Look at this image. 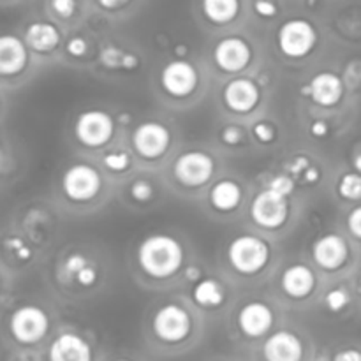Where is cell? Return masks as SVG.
Wrapping results in <instances>:
<instances>
[{"mask_svg":"<svg viewBox=\"0 0 361 361\" xmlns=\"http://www.w3.org/2000/svg\"><path fill=\"white\" fill-rule=\"evenodd\" d=\"M194 302L200 303L201 307H219L224 302V291L221 286L212 279H204L196 284L192 291Z\"/></svg>","mask_w":361,"mask_h":361,"instance_id":"cell-24","label":"cell"},{"mask_svg":"<svg viewBox=\"0 0 361 361\" xmlns=\"http://www.w3.org/2000/svg\"><path fill=\"white\" fill-rule=\"evenodd\" d=\"M270 257V249L264 240L252 235H242L228 247V259L238 274L254 275L263 270Z\"/></svg>","mask_w":361,"mask_h":361,"instance_id":"cell-2","label":"cell"},{"mask_svg":"<svg viewBox=\"0 0 361 361\" xmlns=\"http://www.w3.org/2000/svg\"><path fill=\"white\" fill-rule=\"evenodd\" d=\"M303 175H305L307 182L314 183V182H317V178H319V169L314 168V166H309V168L305 169V173H303Z\"/></svg>","mask_w":361,"mask_h":361,"instance_id":"cell-45","label":"cell"},{"mask_svg":"<svg viewBox=\"0 0 361 361\" xmlns=\"http://www.w3.org/2000/svg\"><path fill=\"white\" fill-rule=\"evenodd\" d=\"M0 288H2V281H0Z\"/></svg>","mask_w":361,"mask_h":361,"instance_id":"cell-50","label":"cell"},{"mask_svg":"<svg viewBox=\"0 0 361 361\" xmlns=\"http://www.w3.org/2000/svg\"><path fill=\"white\" fill-rule=\"evenodd\" d=\"M310 133L316 137H323L328 134V123L324 120H316V122L310 126Z\"/></svg>","mask_w":361,"mask_h":361,"instance_id":"cell-41","label":"cell"},{"mask_svg":"<svg viewBox=\"0 0 361 361\" xmlns=\"http://www.w3.org/2000/svg\"><path fill=\"white\" fill-rule=\"evenodd\" d=\"M310 166V162H309V159H305V157H296L295 161L291 162V166H288V169L291 173H295V175H300V173L302 171H305L307 168H309Z\"/></svg>","mask_w":361,"mask_h":361,"instance_id":"cell-40","label":"cell"},{"mask_svg":"<svg viewBox=\"0 0 361 361\" xmlns=\"http://www.w3.org/2000/svg\"><path fill=\"white\" fill-rule=\"evenodd\" d=\"M76 279L81 286H85V288H90V286H94L95 281H97V271H95L94 267L87 264L83 270L78 271Z\"/></svg>","mask_w":361,"mask_h":361,"instance_id":"cell-37","label":"cell"},{"mask_svg":"<svg viewBox=\"0 0 361 361\" xmlns=\"http://www.w3.org/2000/svg\"><path fill=\"white\" fill-rule=\"evenodd\" d=\"M23 39L32 51L49 53L60 44V32L55 25L46 23V21H35V23L28 25Z\"/></svg>","mask_w":361,"mask_h":361,"instance_id":"cell-21","label":"cell"},{"mask_svg":"<svg viewBox=\"0 0 361 361\" xmlns=\"http://www.w3.org/2000/svg\"><path fill=\"white\" fill-rule=\"evenodd\" d=\"M130 194H133V197L136 201L145 203V201L152 200V196H154V187H152V183L148 180L140 178L130 185Z\"/></svg>","mask_w":361,"mask_h":361,"instance_id":"cell-29","label":"cell"},{"mask_svg":"<svg viewBox=\"0 0 361 361\" xmlns=\"http://www.w3.org/2000/svg\"><path fill=\"white\" fill-rule=\"evenodd\" d=\"M335 360L337 361H361V353L349 349V351H342V353H338V355H335Z\"/></svg>","mask_w":361,"mask_h":361,"instance_id":"cell-42","label":"cell"},{"mask_svg":"<svg viewBox=\"0 0 361 361\" xmlns=\"http://www.w3.org/2000/svg\"><path fill=\"white\" fill-rule=\"evenodd\" d=\"M161 85L173 97H187L197 87V71L187 60H171L162 69Z\"/></svg>","mask_w":361,"mask_h":361,"instance_id":"cell-11","label":"cell"},{"mask_svg":"<svg viewBox=\"0 0 361 361\" xmlns=\"http://www.w3.org/2000/svg\"><path fill=\"white\" fill-rule=\"evenodd\" d=\"M185 277H187V281H192V282L200 281V277H201L200 268L189 267V268H187V270H185Z\"/></svg>","mask_w":361,"mask_h":361,"instance_id":"cell-46","label":"cell"},{"mask_svg":"<svg viewBox=\"0 0 361 361\" xmlns=\"http://www.w3.org/2000/svg\"><path fill=\"white\" fill-rule=\"evenodd\" d=\"M49 330V317L41 307L21 305L11 314L9 331L18 344L32 345L46 337Z\"/></svg>","mask_w":361,"mask_h":361,"instance_id":"cell-3","label":"cell"},{"mask_svg":"<svg viewBox=\"0 0 361 361\" xmlns=\"http://www.w3.org/2000/svg\"><path fill=\"white\" fill-rule=\"evenodd\" d=\"M28 63V46L14 34L0 35V76L11 78L23 73Z\"/></svg>","mask_w":361,"mask_h":361,"instance_id":"cell-13","label":"cell"},{"mask_svg":"<svg viewBox=\"0 0 361 361\" xmlns=\"http://www.w3.org/2000/svg\"><path fill=\"white\" fill-rule=\"evenodd\" d=\"M4 247H6L7 252L13 254L16 257V261H21V263H27V261L32 259V249L18 236H9V238L4 242Z\"/></svg>","mask_w":361,"mask_h":361,"instance_id":"cell-26","label":"cell"},{"mask_svg":"<svg viewBox=\"0 0 361 361\" xmlns=\"http://www.w3.org/2000/svg\"><path fill=\"white\" fill-rule=\"evenodd\" d=\"M102 185L101 175L95 168L88 164H74L63 173L62 190L71 201L85 203L94 200Z\"/></svg>","mask_w":361,"mask_h":361,"instance_id":"cell-7","label":"cell"},{"mask_svg":"<svg viewBox=\"0 0 361 361\" xmlns=\"http://www.w3.org/2000/svg\"><path fill=\"white\" fill-rule=\"evenodd\" d=\"M254 11L256 14H259L261 18H274L279 13L277 6H275L271 0H256L254 2Z\"/></svg>","mask_w":361,"mask_h":361,"instance_id":"cell-35","label":"cell"},{"mask_svg":"<svg viewBox=\"0 0 361 361\" xmlns=\"http://www.w3.org/2000/svg\"><path fill=\"white\" fill-rule=\"evenodd\" d=\"M252 221L263 229H277L288 221L289 207L288 196L275 192L274 189H267L257 194L250 207Z\"/></svg>","mask_w":361,"mask_h":361,"instance_id":"cell-8","label":"cell"},{"mask_svg":"<svg viewBox=\"0 0 361 361\" xmlns=\"http://www.w3.org/2000/svg\"><path fill=\"white\" fill-rule=\"evenodd\" d=\"M348 243L338 235H324L314 243L312 257L324 270H337L348 261Z\"/></svg>","mask_w":361,"mask_h":361,"instance_id":"cell-15","label":"cell"},{"mask_svg":"<svg viewBox=\"0 0 361 361\" xmlns=\"http://www.w3.org/2000/svg\"><path fill=\"white\" fill-rule=\"evenodd\" d=\"M277 42L281 51L289 59H303L314 49L317 32L307 20H289L279 28Z\"/></svg>","mask_w":361,"mask_h":361,"instance_id":"cell-4","label":"cell"},{"mask_svg":"<svg viewBox=\"0 0 361 361\" xmlns=\"http://www.w3.org/2000/svg\"><path fill=\"white\" fill-rule=\"evenodd\" d=\"M348 228L353 236L361 240V207H356L348 217Z\"/></svg>","mask_w":361,"mask_h":361,"instance_id":"cell-38","label":"cell"},{"mask_svg":"<svg viewBox=\"0 0 361 361\" xmlns=\"http://www.w3.org/2000/svg\"><path fill=\"white\" fill-rule=\"evenodd\" d=\"M282 291L295 300H302L312 293L316 286V275L305 264H293L286 268L281 279Z\"/></svg>","mask_w":361,"mask_h":361,"instance_id":"cell-20","label":"cell"},{"mask_svg":"<svg viewBox=\"0 0 361 361\" xmlns=\"http://www.w3.org/2000/svg\"><path fill=\"white\" fill-rule=\"evenodd\" d=\"M122 67H123V69H136V67H137V56L133 55V53H123Z\"/></svg>","mask_w":361,"mask_h":361,"instance_id":"cell-43","label":"cell"},{"mask_svg":"<svg viewBox=\"0 0 361 361\" xmlns=\"http://www.w3.org/2000/svg\"><path fill=\"white\" fill-rule=\"evenodd\" d=\"M215 162L208 154L200 150H190L180 155L173 164L175 178L185 187H201L210 182L214 175Z\"/></svg>","mask_w":361,"mask_h":361,"instance_id":"cell-9","label":"cell"},{"mask_svg":"<svg viewBox=\"0 0 361 361\" xmlns=\"http://www.w3.org/2000/svg\"><path fill=\"white\" fill-rule=\"evenodd\" d=\"M203 13L212 23L226 25L240 13V0H203Z\"/></svg>","mask_w":361,"mask_h":361,"instance_id":"cell-23","label":"cell"},{"mask_svg":"<svg viewBox=\"0 0 361 361\" xmlns=\"http://www.w3.org/2000/svg\"><path fill=\"white\" fill-rule=\"evenodd\" d=\"M115 133V120L102 109H88L76 120L74 134L78 141L88 148H99L108 143Z\"/></svg>","mask_w":361,"mask_h":361,"instance_id":"cell-6","label":"cell"},{"mask_svg":"<svg viewBox=\"0 0 361 361\" xmlns=\"http://www.w3.org/2000/svg\"><path fill=\"white\" fill-rule=\"evenodd\" d=\"M106 168L109 171H115V173H122L126 169H129L130 166V157L126 154V152H108L102 159Z\"/></svg>","mask_w":361,"mask_h":361,"instance_id":"cell-27","label":"cell"},{"mask_svg":"<svg viewBox=\"0 0 361 361\" xmlns=\"http://www.w3.org/2000/svg\"><path fill=\"white\" fill-rule=\"evenodd\" d=\"M271 324H274V312L267 303L250 302L238 314L240 330L250 338L263 337L270 331Z\"/></svg>","mask_w":361,"mask_h":361,"instance_id":"cell-17","label":"cell"},{"mask_svg":"<svg viewBox=\"0 0 361 361\" xmlns=\"http://www.w3.org/2000/svg\"><path fill=\"white\" fill-rule=\"evenodd\" d=\"M120 120H122V123H129L130 116L129 115H120Z\"/></svg>","mask_w":361,"mask_h":361,"instance_id":"cell-49","label":"cell"},{"mask_svg":"<svg viewBox=\"0 0 361 361\" xmlns=\"http://www.w3.org/2000/svg\"><path fill=\"white\" fill-rule=\"evenodd\" d=\"M242 201V187L233 180H221L210 190V203L219 212H233Z\"/></svg>","mask_w":361,"mask_h":361,"instance_id":"cell-22","label":"cell"},{"mask_svg":"<svg viewBox=\"0 0 361 361\" xmlns=\"http://www.w3.org/2000/svg\"><path fill=\"white\" fill-rule=\"evenodd\" d=\"M176 53H178L180 56H183L187 53V48H185V46H182V48H176Z\"/></svg>","mask_w":361,"mask_h":361,"instance_id":"cell-48","label":"cell"},{"mask_svg":"<svg viewBox=\"0 0 361 361\" xmlns=\"http://www.w3.org/2000/svg\"><path fill=\"white\" fill-rule=\"evenodd\" d=\"M171 143V134L168 127L159 122H143L137 126L133 133L134 150L145 159L162 157Z\"/></svg>","mask_w":361,"mask_h":361,"instance_id":"cell-10","label":"cell"},{"mask_svg":"<svg viewBox=\"0 0 361 361\" xmlns=\"http://www.w3.org/2000/svg\"><path fill=\"white\" fill-rule=\"evenodd\" d=\"M263 355L270 361H298L303 356V345L296 335L277 331L264 342Z\"/></svg>","mask_w":361,"mask_h":361,"instance_id":"cell-19","label":"cell"},{"mask_svg":"<svg viewBox=\"0 0 361 361\" xmlns=\"http://www.w3.org/2000/svg\"><path fill=\"white\" fill-rule=\"evenodd\" d=\"M221 137L226 145H229V147H235V145H238L240 141H242L243 133H242V129H238V127L229 126L222 130Z\"/></svg>","mask_w":361,"mask_h":361,"instance_id":"cell-36","label":"cell"},{"mask_svg":"<svg viewBox=\"0 0 361 361\" xmlns=\"http://www.w3.org/2000/svg\"><path fill=\"white\" fill-rule=\"evenodd\" d=\"M51 7L59 16L69 18L76 11V0H51Z\"/></svg>","mask_w":361,"mask_h":361,"instance_id":"cell-33","label":"cell"},{"mask_svg":"<svg viewBox=\"0 0 361 361\" xmlns=\"http://www.w3.org/2000/svg\"><path fill=\"white\" fill-rule=\"evenodd\" d=\"M259 88L252 80L238 78L231 80L224 88V102L231 111L235 113H249L259 102Z\"/></svg>","mask_w":361,"mask_h":361,"instance_id":"cell-16","label":"cell"},{"mask_svg":"<svg viewBox=\"0 0 361 361\" xmlns=\"http://www.w3.org/2000/svg\"><path fill=\"white\" fill-rule=\"evenodd\" d=\"M67 53L71 56H76V59L83 56L87 53V41L81 37H73L67 42Z\"/></svg>","mask_w":361,"mask_h":361,"instance_id":"cell-39","label":"cell"},{"mask_svg":"<svg viewBox=\"0 0 361 361\" xmlns=\"http://www.w3.org/2000/svg\"><path fill=\"white\" fill-rule=\"evenodd\" d=\"M122 59H123V51L122 49L115 48V46H108L101 51V62L104 63L106 67H122Z\"/></svg>","mask_w":361,"mask_h":361,"instance_id":"cell-30","label":"cell"},{"mask_svg":"<svg viewBox=\"0 0 361 361\" xmlns=\"http://www.w3.org/2000/svg\"><path fill=\"white\" fill-rule=\"evenodd\" d=\"M303 95L312 99L316 104L330 108L341 102L344 95V83L341 76L334 73H319L310 80V83L303 88Z\"/></svg>","mask_w":361,"mask_h":361,"instance_id":"cell-14","label":"cell"},{"mask_svg":"<svg viewBox=\"0 0 361 361\" xmlns=\"http://www.w3.org/2000/svg\"><path fill=\"white\" fill-rule=\"evenodd\" d=\"M254 136L261 143H271L275 140V129L271 123L268 122H257L254 126Z\"/></svg>","mask_w":361,"mask_h":361,"instance_id":"cell-32","label":"cell"},{"mask_svg":"<svg viewBox=\"0 0 361 361\" xmlns=\"http://www.w3.org/2000/svg\"><path fill=\"white\" fill-rule=\"evenodd\" d=\"M99 6L104 7V9H116V7L123 6L127 0H97Z\"/></svg>","mask_w":361,"mask_h":361,"instance_id":"cell-44","label":"cell"},{"mask_svg":"<svg viewBox=\"0 0 361 361\" xmlns=\"http://www.w3.org/2000/svg\"><path fill=\"white\" fill-rule=\"evenodd\" d=\"M268 189H274L275 192H281V194H284V196H289V194L293 192V189H295V182H293L289 176L279 175V176H275V178L270 180V185H268Z\"/></svg>","mask_w":361,"mask_h":361,"instance_id":"cell-31","label":"cell"},{"mask_svg":"<svg viewBox=\"0 0 361 361\" xmlns=\"http://www.w3.org/2000/svg\"><path fill=\"white\" fill-rule=\"evenodd\" d=\"M137 264L148 277L169 279L182 268L183 249L175 236L154 233L137 247Z\"/></svg>","mask_w":361,"mask_h":361,"instance_id":"cell-1","label":"cell"},{"mask_svg":"<svg viewBox=\"0 0 361 361\" xmlns=\"http://www.w3.org/2000/svg\"><path fill=\"white\" fill-rule=\"evenodd\" d=\"M48 356L53 361H90L92 348L80 335L62 334L53 341Z\"/></svg>","mask_w":361,"mask_h":361,"instance_id":"cell-18","label":"cell"},{"mask_svg":"<svg viewBox=\"0 0 361 361\" xmlns=\"http://www.w3.org/2000/svg\"><path fill=\"white\" fill-rule=\"evenodd\" d=\"M252 59V49L249 42L242 37H226L217 42L214 49V60L219 69L226 73H240L245 69Z\"/></svg>","mask_w":361,"mask_h":361,"instance_id":"cell-12","label":"cell"},{"mask_svg":"<svg viewBox=\"0 0 361 361\" xmlns=\"http://www.w3.org/2000/svg\"><path fill=\"white\" fill-rule=\"evenodd\" d=\"M324 302H326V307L331 310V312H341L342 309H345V307H348L349 295L345 289L335 288L328 293L326 298H324Z\"/></svg>","mask_w":361,"mask_h":361,"instance_id":"cell-28","label":"cell"},{"mask_svg":"<svg viewBox=\"0 0 361 361\" xmlns=\"http://www.w3.org/2000/svg\"><path fill=\"white\" fill-rule=\"evenodd\" d=\"M338 194L349 201L361 200V173H345L338 182Z\"/></svg>","mask_w":361,"mask_h":361,"instance_id":"cell-25","label":"cell"},{"mask_svg":"<svg viewBox=\"0 0 361 361\" xmlns=\"http://www.w3.org/2000/svg\"><path fill=\"white\" fill-rule=\"evenodd\" d=\"M87 264H88L87 257L81 256V254H78V252H74V254H71V256L66 259V270L69 271L71 275H76L78 271L83 270Z\"/></svg>","mask_w":361,"mask_h":361,"instance_id":"cell-34","label":"cell"},{"mask_svg":"<svg viewBox=\"0 0 361 361\" xmlns=\"http://www.w3.org/2000/svg\"><path fill=\"white\" fill-rule=\"evenodd\" d=\"M152 326L159 341L166 344H178L189 337L192 330V319L183 307L169 303L155 312Z\"/></svg>","mask_w":361,"mask_h":361,"instance_id":"cell-5","label":"cell"},{"mask_svg":"<svg viewBox=\"0 0 361 361\" xmlns=\"http://www.w3.org/2000/svg\"><path fill=\"white\" fill-rule=\"evenodd\" d=\"M355 168H356V171L361 173V154H358L355 157Z\"/></svg>","mask_w":361,"mask_h":361,"instance_id":"cell-47","label":"cell"}]
</instances>
